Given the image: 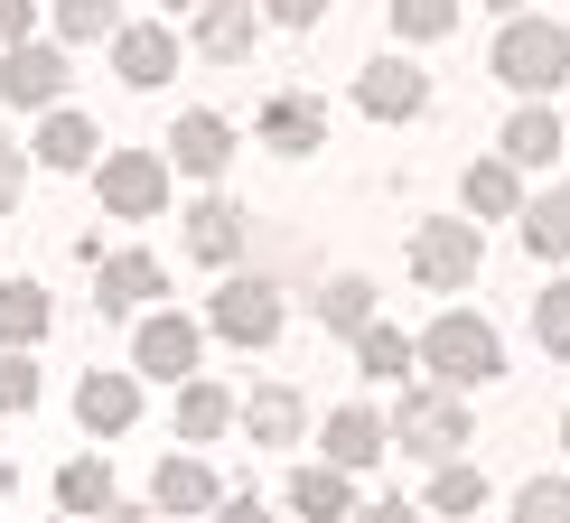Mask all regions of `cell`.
Instances as JSON below:
<instances>
[{"label":"cell","mask_w":570,"mask_h":523,"mask_svg":"<svg viewBox=\"0 0 570 523\" xmlns=\"http://www.w3.org/2000/svg\"><path fill=\"white\" fill-rule=\"evenodd\" d=\"M421 365H431L449 393H468V384H495V374H505V346H495L487 318L449 308V318H431V337H421Z\"/></svg>","instance_id":"obj_1"},{"label":"cell","mask_w":570,"mask_h":523,"mask_svg":"<svg viewBox=\"0 0 570 523\" xmlns=\"http://www.w3.org/2000/svg\"><path fill=\"white\" fill-rule=\"evenodd\" d=\"M495 76H505L514 93H552L570 76V29L561 19H514V29L495 38Z\"/></svg>","instance_id":"obj_2"},{"label":"cell","mask_w":570,"mask_h":523,"mask_svg":"<svg viewBox=\"0 0 570 523\" xmlns=\"http://www.w3.org/2000/svg\"><path fill=\"white\" fill-rule=\"evenodd\" d=\"M393 440L412 448V458H440V467H449V458L468 448V402L449 393V384H440V393H402V412H393Z\"/></svg>","instance_id":"obj_3"},{"label":"cell","mask_w":570,"mask_h":523,"mask_svg":"<svg viewBox=\"0 0 570 523\" xmlns=\"http://www.w3.org/2000/svg\"><path fill=\"white\" fill-rule=\"evenodd\" d=\"M104 206L112 216H159V206H169V159L159 150H104Z\"/></svg>","instance_id":"obj_4"},{"label":"cell","mask_w":570,"mask_h":523,"mask_svg":"<svg viewBox=\"0 0 570 523\" xmlns=\"http://www.w3.org/2000/svg\"><path fill=\"white\" fill-rule=\"evenodd\" d=\"M197 318H178V308H159V318H140V337H131V365L140 374H159V384H187L197 374Z\"/></svg>","instance_id":"obj_5"},{"label":"cell","mask_w":570,"mask_h":523,"mask_svg":"<svg viewBox=\"0 0 570 523\" xmlns=\"http://www.w3.org/2000/svg\"><path fill=\"white\" fill-rule=\"evenodd\" d=\"M0 93H10L19 112H57L66 103V47H29L19 38L10 57H0Z\"/></svg>","instance_id":"obj_6"},{"label":"cell","mask_w":570,"mask_h":523,"mask_svg":"<svg viewBox=\"0 0 570 523\" xmlns=\"http://www.w3.org/2000/svg\"><path fill=\"white\" fill-rule=\"evenodd\" d=\"M412 272L431 280V290H468V280H478V225H421L412 234Z\"/></svg>","instance_id":"obj_7"},{"label":"cell","mask_w":570,"mask_h":523,"mask_svg":"<svg viewBox=\"0 0 570 523\" xmlns=\"http://www.w3.org/2000/svg\"><path fill=\"white\" fill-rule=\"evenodd\" d=\"M281 318H291V308H281L272 280H225L216 290V337H234V346H272Z\"/></svg>","instance_id":"obj_8"},{"label":"cell","mask_w":570,"mask_h":523,"mask_svg":"<svg viewBox=\"0 0 570 523\" xmlns=\"http://www.w3.org/2000/svg\"><path fill=\"white\" fill-rule=\"evenodd\" d=\"M355 103H365L374 122H412V112L431 103V76H421L412 57H374L365 76H355Z\"/></svg>","instance_id":"obj_9"},{"label":"cell","mask_w":570,"mask_h":523,"mask_svg":"<svg viewBox=\"0 0 570 523\" xmlns=\"http://www.w3.org/2000/svg\"><path fill=\"white\" fill-rule=\"evenodd\" d=\"M384 440H393V421L374 412V402H337V412H327V467H374L384 458Z\"/></svg>","instance_id":"obj_10"},{"label":"cell","mask_w":570,"mask_h":523,"mask_svg":"<svg viewBox=\"0 0 570 523\" xmlns=\"http://www.w3.org/2000/svg\"><path fill=\"white\" fill-rule=\"evenodd\" d=\"M112 76L140 85V93L169 85V76H178V38H169V29H150V19H140V29H122V38H112Z\"/></svg>","instance_id":"obj_11"},{"label":"cell","mask_w":570,"mask_h":523,"mask_svg":"<svg viewBox=\"0 0 570 523\" xmlns=\"http://www.w3.org/2000/svg\"><path fill=\"white\" fill-rule=\"evenodd\" d=\"M169 150H178V169H187V178H225V159H234V122H225V112H178Z\"/></svg>","instance_id":"obj_12"},{"label":"cell","mask_w":570,"mask_h":523,"mask_svg":"<svg viewBox=\"0 0 570 523\" xmlns=\"http://www.w3.org/2000/svg\"><path fill=\"white\" fill-rule=\"evenodd\" d=\"M76 421L94 440L131 431V421H140V384H131V374H85V384H76Z\"/></svg>","instance_id":"obj_13"},{"label":"cell","mask_w":570,"mask_h":523,"mask_svg":"<svg viewBox=\"0 0 570 523\" xmlns=\"http://www.w3.org/2000/svg\"><path fill=\"white\" fill-rule=\"evenodd\" d=\"M263 150H281V159L327 150V112L308 103V93H272V103H263Z\"/></svg>","instance_id":"obj_14"},{"label":"cell","mask_w":570,"mask_h":523,"mask_svg":"<svg viewBox=\"0 0 570 523\" xmlns=\"http://www.w3.org/2000/svg\"><path fill=\"white\" fill-rule=\"evenodd\" d=\"M561 150H570L561 112H552V103H524V112L505 122V150H495V159H514V169H552Z\"/></svg>","instance_id":"obj_15"},{"label":"cell","mask_w":570,"mask_h":523,"mask_svg":"<svg viewBox=\"0 0 570 523\" xmlns=\"http://www.w3.org/2000/svg\"><path fill=\"white\" fill-rule=\"evenodd\" d=\"M150 505H159V514H216L225 495H216V477H206V458H159Z\"/></svg>","instance_id":"obj_16"},{"label":"cell","mask_w":570,"mask_h":523,"mask_svg":"<svg viewBox=\"0 0 570 523\" xmlns=\"http://www.w3.org/2000/svg\"><path fill=\"white\" fill-rule=\"evenodd\" d=\"M29 150H38V169H94V150H104V140H94V122H85V112H47V122H38V140H29Z\"/></svg>","instance_id":"obj_17"},{"label":"cell","mask_w":570,"mask_h":523,"mask_svg":"<svg viewBox=\"0 0 570 523\" xmlns=\"http://www.w3.org/2000/svg\"><path fill=\"white\" fill-rule=\"evenodd\" d=\"M94 280H104V308H140V299L169 290V272H159L150 253H104V262H94Z\"/></svg>","instance_id":"obj_18"},{"label":"cell","mask_w":570,"mask_h":523,"mask_svg":"<svg viewBox=\"0 0 570 523\" xmlns=\"http://www.w3.org/2000/svg\"><path fill=\"white\" fill-rule=\"evenodd\" d=\"M244 234H253V225H244V206H225V197H206L197 216H187V253H197V262H216V272H225V262L244 253Z\"/></svg>","instance_id":"obj_19"},{"label":"cell","mask_w":570,"mask_h":523,"mask_svg":"<svg viewBox=\"0 0 570 523\" xmlns=\"http://www.w3.org/2000/svg\"><path fill=\"white\" fill-rule=\"evenodd\" d=\"M225 431H234V393L187 374V384H178V440H187V448H206V440H225Z\"/></svg>","instance_id":"obj_20"},{"label":"cell","mask_w":570,"mask_h":523,"mask_svg":"<svg viewBox=\"0 0 570 523\" xmlns=\"http://www.w3.org/2000/svg\"><path fill=\"white\" fill-rule=\"evenodd\" d=\"M459 197H468V216H524V169L514 159H478Z\"/></svg>","instance_id":"obj_21"},{"label":"cell","mask_w":570,"mask_h":523,"mask_svg":"<svg viewBox=\"0 0 570 523\" xmlns=\"http://www.w3.org/2000/svg\"><path fill=\"white\" fill-rule=\"evenodd\" d=\"M291 505L308 523H355V486H346V467H299L291 477Z\"/></svg>","instance_id":"obj_22"},{"label":"cell","mask_w":570,"mask_h":523,"mask_svg":"<svg viewBox=\"0 0 570 523\" xmlns=\"http://www.w3.org/2000/svg\"><path fill=\"white\" fill-rule=\"evenodd\" d=\"M47 318H57V308H47V290H38V280H0V346H38L47 337Z\"/></svg>","instance_id":"obj_23"},{"label":"cell","mask_w":570,"mask_h":523,"mask_svg":"<svg viewBox=\"0 0 570 523\" xmlns=\"http://www.w3.org/2000/svg\"><path fill=\"white\" fill-rule=\"evenodd\" d=\"M299 421H308V412H299V393H291V384H263V393L244 402V431L263 440V448H291V440H299Z\"/></svg>","instance_id":"obj_24"},{"label":"cell","mask_w":570,"mask_h":523,"mask_svg":"<svg viewBox=\"0 0 570 523\" xmlns=\"http://www.w3.org/2000/svg\"><path fill=\"white\" fill-rule=\"evenodd\" d=\"M197 47L206 57H244L253 47V0H206L197 10Z\"/></svg>","instance_id":"obj_25"},{"label":"cell","mask_w":570,"mask_h":523,"mask_svg":"<svg viewBox=\"0 0 570 523\" xmlns=\"http://www.w3.org/2000/svg\"><path fill=\"white\" fill-rule=\"evenodd\" d=\"M355 365H365L374 384H402V374L421 365V337H402V327H365V337H355Z\"/></svg>","instance_id":"obj_26"},{"label":"cell","mask_w":570,"mask_h":523,"mask_svg":"<svg viewBox=\"0 0 570 523\" xmlns=\"http://www.w3.org/2000/svg\"><path fill=\"white\" fill-rule=\"evenodd\" d=\"M57 505H66V514H104V505H112V467H104V458H66V467H57Z\"/></svg>","instance_id":"obj_27"},{"label":"cell","mask_w":570,"mask_h":523,"mask_svg":"<svg viewBox=\"0 0 570 523\" xmlns=\"http://www.w3.org/2000/svg\"><path fill=\"white\" fill-rule=\"evenodd\" d=\"M524 244H533L542 262H570V197H561V187L524 206Z\"/></svg>","instance_id":"obj_28"},{"label":"cell","mask_w":570,"mask_h":523,"mask_svg":"<svg viewBox=\"0 0 570 523\" xmlns=\"http://www.w3.org/2000/svg\"><path fill=\"white\" fill-rule=\"evenodd\" d=\"M318 318L327 327H337V337H365V327H374V280H327V299H318Z\"/></svg>","instance_id":"obj_29"},{"label":"cell","mask_w":570,"mask_h":523,"mask_svg":"<svg viewBox=\"0 0 570 523\" xmlns=\"http://www.w3.org/2000/svg\"><path fill=\"white\" fill-rule=\"evenodd\" d=\"M431 514H487V467L449 458L440 477H431Z\"/></svg>","instance_id":"obj_30"},{"label":"cell","mask_w":570,"mask_h":523,"mask_svg":"<svg viewBox=\"0 0 570 523\" xmlns=\"http://www.w3.org/2000/svg\"><path fill=\"white\" fill-rule=\"evenodd\" d=\"M57 38H122L112 0H57Z\"/></svg>","instance_id":"obj_31"},{"label":"cell","mask_w":570,"mask_h":523,"mask_svg":"<svg viewBox=\"0 0 570 523\" xmlns=\"http://www.w3.org/2000/svg\"><path fill=\"white\" fill-rule=\"evenodd\" d=\"M393 29L402 38H449L459 29V0H393Z\"/></svg>","instance_id":"obj_32"},{"label":"cell","mask_w":570,"mask_h":523,"mask_svg":"<svg viewBox=\"0 0 570 523\" xmlns=\"http://www.w3.org/2000/svg\"><path fill=\"white\" fill-rule=\"evenodd\" d=\"M533 337H542V355H570V280H552L533 299Z\"/></svg>","instance_id":"obj_33"},{"label":"cell","mask_w":570,"mask_h":523,"mask_svg":"<svg viewBox=\"0 0 570 523\" xmlns=\"http://www.w3.org/2000/svg\"><path fill=\"white\" fill-rule=\"evenodd\" d=\"M514 523H570V486L561 477H533L524 495H514Z\"/></svg>","instance_id":"obj_34"},{"label":"cell","mask_w":570,"mask_h":523,"mask_svg":"<svg viewBox=\"0 0 570 523\" xmlns=\"http://www.w3.org/2000/svg\"><path fill=\"white\" fill-rule=\"evenodd\" d=\"M0 412H38V365L29 355H0Z\"/></svg>","instance_id":"obj_35"},{"label":"cell","mask_w":570,"mask_h":523,"mask_svg":"<svg viewBox=\"0 0 570 523\" xmlns=\"http://www.w3.org/2000/svg\"><path fill=\"white\" fill-rule=\"evenodd\" d=\"M19 187H29V159H19L10 140H0V216H10V206H19Z\"/></svg>","instance_id":"obj_36"},{"label":"cell","mask_w":570,"mask_h":523,"mask_svg":"<svg viewBox=\"0 0 570 523\" xmlns=\"http://www.w3.org/2000/svg\"><path fill=\"white\" fill-rule=\"evenodd\" d=\"M327 0H263V19H281V29H318Z\"/></svg>","instance_id":"obj_37"},{"label":"cell","mask_w":570,"mask_h":523,"mask_svg":"<svg viewBox=\"0 0 570 523\" xmlns=\"http://www.w3.org/2000/svg\"><path fill=\"white\" fill-rule=\"evenodd\" d=\"M29 10H38V0H0V57H10V47L29 38Z\"/></svg>","instance_id":"obj_38"},{"label":"cell","mask_w":570,"mask_h":523,"mask_svg":"<svg viewBox=\"0 0 570 523\" xmlns=\"http://www.w3.org/2000/svg\"><path fill=\"white\" fill-rule=\"evenodd\" d=\"M216 523H272V514H263V495H225Z\"/></svg>","instance_id":"obj_39"},{"label":"cell","mask_w":570,"mask_h":523,"mask_svg":"<svg viewBox=\"0 0 570 523\" xmlns=\"http://www.w3.org/2000/svg\"><path fill=\"white\" fill-rule=\"evenodd\" d=\"M355 523H421V514H412V505H402V495H393V505H365Z\"/></svg>","instance_id":"obj_40"},{"label":"cell","mask_w":570,"mask_h":523,"mask_svg":"<svg viewBox=\"0 0 570 523\" xmlns=\"http://www.w3.org/2000/svg\"><path fill=\"white\" fill-rule=\"evenodd\" d=\"M104 523H150V505H104Z\"/></svg>","instance_id":"obj_41"},{"label":"cell","mask_w":570,"mask_h":523,"mask_svg":"<svg viewBox=\"0 0 570 523\" xmlns=\"http://www.w3.org/2000/svg\"><path fill=\"white\" fill-rule=\"evenodd\" d=\"M561 448H570V412H561Z\"/></svg>","instance_id":"obj_42"},{"label":"cell","mask_w":570,"mask_h":523,"mask_svg":"<svg viewBox=\"0 0 570 523\" xmlns=\"http://www.w3.org/2000/svg\"><path fill=\"white\" fill-rule=\"evenodd\" d=\"M169 10H197V0H169Z\"/></svg>","instance_id":"obj_43"},{"label":"cell","mask_w":570,"mask_h":523,"mask_svg":"<svg viewBox=\"0 0 570 523\" xmlns=\"http://www.w3.org/2000/svg\"><path fill=\"white\" fill-rule=\"evenodd\" d=\"M487 10H514V0H487Z\"/></svg>","instance_id":"obj_44"}]
</instances>
